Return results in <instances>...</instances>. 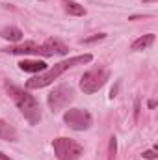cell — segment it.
Here are the masks:
<instances>
[{
    "label": "cell",
    "instance_id": "ac0fdd59",
    "mask_svg": "<svg viewBox=\"0 0 158 160\" xmlns=\"http://www.w3.org/2000/svg\"><path fill=\"white\" fill-rule=\"evenodd\" d=\"M0 160H11V158H9V157H6V155H4V153L0 151Z\"/></svg>",
    "mask_w": 158,
    "mask_h": 160
},
{
    "label": "cell",
    "instance_id": "277c9868",
    "mask_svg": "<svg viewBox=\"0 0 158 160\" xmlns=\"http://www.w3.org/2000/svg\"><path fill=\"white\" fill-rule=\"evenodd\" d=\"M73 99H75V91H73V88L67 86V84H62V86L54 88V89L48 93L47 102H48V108L56 114V112L67 108L69 102H73Z\"/></svg>",
    "mask_w": 158,
    "mask_h": 160
},
{
    "label": "cell",
    "instance_id": "8fae6325",
    "mask_svg": "<svg viewBox=\"0 0 158 160\" xmlns=\"http://www.w3.org/2000/svg\"><path fill=\"white\" fill-rule=\"evenodd\" d=\"M155 43V34H147V36H141V38H138V39L132 43V50H143V48H147V47H151Z\"/></svg>",
    "mask_w": 158,
    "mask_h": 160
},
{
    "label": "cell",
    "instance_id": "ffe728a7",
    "mask_svg": "<svg viewBox=\"0 0 158 160\" xmlns=\"http://www.w3.org/2000/svg\"><path fill=\"white\" fill-rule=\"evenodd\" d=\"M143 2H153V0H143Z\"/></svg>",
    "mask_w": 158,
    "mask_h": 160
},
{
    "label": "cell",
    "instance_id": "5bb4252c",
    "mask_svg": "<svg viewBox=\"0 0 158 160\" xmlns=\"http://www.w3.org/2000/svg\"><path fill=\"white\" fill-rule=\"evenodd\" d=\"M116 153H117V138L112 136L110 138V147H108V160L116 158Z\"/></svg>",
    "mask_w": 158,
    "mask_h": 160
},
{
    "label": "cell",
    "instance_id": "9c48e42d",
    "mask_svg": "<svg viewBox=\"0 0 158 160\" xmlns=\"http://www.w3.org/2000/svg\"><path fill=\"white\" fill-rule=\"evenodd\" d=\"M19 67L24 71V73H43L47 69V63L41 62V60H22L19 63Z\"/></svg>",
    "mask_w": 158,
    "mask_h": 160
},
{
    "label": "cell",
    "instance_id": "4fadbf2b",
    "mask_svg": "<svg viewBox=\"0 0 158 160\" xmlns=\"http://www.w3.org/2000/svg\"><path fill=\"white\" fill-rule=\"evenodd\" d=\"M65 11H67L69 15H75V17H84V15H86V8L80 6V4H77V2H73V0L65 2Z\"/></svg>",
    "mask_w": 158,
    "mask_h": 160
},
{
    "label": "cell",
    "instance_id": "3957f363",
    "mask_svg": "<svg viewBox=\"0 0 158 160\" xmlns=\"http://www.w3.org/2000/svg\"><path fill=\"white\" fill-rule=\"evenodd\" d=\"M110 78V71L104 69V67H93L89 71H86L80 78V89L87 95H93L97 93L104 84L106 80Z\"/></svg>",
    "mask_w": 158,
    "mask_h": 160
},
{
    "label": "cell",
    "instance_id": "7a4b0ae2",
    "mask_svg": "<svg viewBox=\"0 0 158 160\" xmlns=\"http://www.w3.org/2000/svg\"><path fill=\"white\" fill-rule=\"evenodd\" d=\"M6 91L15 101L17 108L21 110V114L26 118V121L30 125H37L41 121V108H39V102L36 101L34 95H30L26 89L17 88V86H11V84H6Z\"/></svg>",
    "mask_w": 158,
    "mask_h": 160
},
{
    "label": "cell",
    "instance_id": "ba28073f",
    "mask_svg": "<svg viewBox=\"0 0 158 160\" xmlns=\"http://www.w3.org/2000/svg\"><path fill=\"white\" fill-rule=\"evenodd\" d=\"M43 56H54V54H67L69 52V48H67V45H63L62 41L54 39V38H50V39H47L43 45Z\"/></svg>",
    "mask_w": 158,
    "mask_h": 160
},
{
    "label": "cell",
    "instance_id": "7c38bea8",
    "mask_svg": "<svg viewBox=\"0 0 158 160\" xmlns=\"http://www.w3.org/2000/svg\"><path fill=\"white\" fill-rule=\"evenodd\" d=\"M0 36H2L4 39L11 41V43H19V41L22 39V32H21L19 28H15V26H9V28H4V30L0 32Z\"/></svg>",
    "mask_w": 158,
    "mask_h": 160
},
{
    "label": "cell",
    "instance_id": "d6986e66",
    "mask_svg": "<svg viewBox=\"0 0 158 160\" xmlns=\"http://www.w3.org/2000/svg\"><path fill=\"white\" fill-rule=\"evenodd\" d=\"M156 106V101H149V108H155Z\"/></svg>",
    "mask_w": 158,
    "mask_h": 160
},
{
    "label": "cell",
    "instance_id": "e0dca14e",
    "mask_svg": "<svg viewBox=\"0 0 158 160\" xmlns=\"http://www.w3.org/2000/svg\"><path fill=\"white\" fill-rule=\"evenodd\" d=\"M143 158L155 160V158H156V151H145V153H143Z\"/></svg>",
    "mask_w": 158,
    "mask_h": 160
},
{
    "label": "cell",
    "instance_id": "30bf717a",
    "mask_svg": "<svg viewBox=\"0 0 158 160\" xmlns=\"http://www.w3.org/2000/svg\"><path fill=\"white\" fill-rule=\"evenodd\" d=\"M0 140H7V142H15L17 140V130L6 123V121L0 119Z\"/></svg>",
    "mask_w": 158,
    "mask_h": 160
},
{
    "label": "cell",
    "instance_id": "8992f818",
    "mask_svg": "<svg viewBox=\"0 0 158 160\" xmlns=\"http://www.w3.org/2000/svg\"><path fill=\"white\" fill-rule=\"evenodd\" d=\"M63 121L73 130H86L91 127V114L87 110H82V108H71L65 112Z\"/></svg>",
    "mask_w": 158,
    "mask_h": 160
},
{
    "label": "cell",
    "instance_id": "6da1fadb",
    "mask_svg": "<svg viewBox=\"0 0 158 160\" xmlns=\"http://www.w3.org/2000/svg\"><path fill=\"white\" fill-rule=\"evenodd\" d=\"M91 60H93V56H91V54H82V56H75V58L63 60V62L56 63L54 67L45 69L41 75H37V77H32V78L26 82V89H41V88H45V86L52 84V82L58 78L62 73H65L67 69H71V67H75V65L89 63Z\"/></svg>",
    "mask_w": 158,
    "mask_h": 160
},
{
    "label": "cell",
    "instance_id": "52a82bcc",
    "mask_svg": "<svg viewBox=\"0 0 158 160\" xmlns=\"http://www.w3.org/2000/svg\"><path fill=\"white\" fill-rule=\"evenodd\" d=\"M7 54H43V47L37 43H24V45H17V47H6L2 48Z\"/></svg>",
    "mask_w": 158,
    "mask_h": 160
},
{
    "label": "cell",
    "instance_id": "9a60e30c",
    "mask_svg": "<svg viewBox=\"0 0 158 160\" xmlns=\"http://www.w3.org/2000/svg\"><path fill=\"white\" fill-rule=\"evenodd\" d=\"M106 38V34H95V36H91V38H86V39H82V43H95V41H101Z\"/></svg>",
    "mask_w": 158,
    "mask_h": 160
},
{
    "label": "cell",
    "instance_id": "5b68a950",
    "mask_svg": "<svg viewBox=\"0 0 158 160\" xmlns=\"http://www.w3.org/2000/svg\"><path fill=\"white\" fill-rule=\"evenodd\" d=\"M52 147L60 160H78L84 153V147L71 138H56Z\"/></svg>",
    "mask_w": 158,
    "mask_h": 160
},
{
    "label": "cell",
    "instance_id": "2e32d148",
    "mask_svg": "<svg viewBox=\"0 0 158 160\" xmlns=\"http://www.w3.org/2000/svg\"><path fill=\"white\" fill-rule=\"evenodd\" d=\"M140 102H141V99L136 97V102H134V119H138V116H140Z\"/></svg>",
    "mask_w": 158,
    "mask_h": 160
}]
</instances>
